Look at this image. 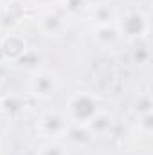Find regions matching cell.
Instances as JSON below:
<instances>
[{"label":"cell","mask_w":153,"mask_h":155,"mask_svg":"<svg viewBox=\"0 0 153 155\" xmlns=\"http://www.w3.org/2000/svg\"><path fill=\"white\" fill-rule=\"evenodd\" d=\"M99 110V99L96 94L86 92V90H79L74 92L69 101H67V108H65V116L69 117V121L72 124H86L92 117L96 116V112Z\"/></svg>","instance_id":"cell-1"},{"label":"cell","mask_w":153,"mask_h":155,"mask_svg":"<svg viewBox=\"0 0 153 155\" xmlns=\"http://www.w3.org/2000/svg\"><path fill=\"white\" fill-rule=\"evenodd\" d=\"M61 87V79L60 76L50 71V69H43V67H38L34 69L31 74H29V79H27V90L38 97V99H50L56 96V92L60 90Z\"/></svg>","instance_id":"cell-2"},{"label":"cell","mask_w":153,"mask_h":155,"mask_svg":"<svg viewBox=\"0 0 153 155\" xmlns=\"http://www.w3.org/2000/svg\"><path fill=\"white\" fill-rule=\"evenodd\" d=\"M70 126L69 117L60 110H47L36 121V134L49 141H61Z\"/></svg>","instance_id":"cell-3"},{"label":"cell","mask_w":153,"mask_h":155,"mask_svg":"<svg viewBox=\"0 0 153 155\" xmlns=\"http://www.w3.org/2000/svg\"><path fill=\"white\" fill-rule=\"evenodd\" d=\"M121 36L128 40H144L150 35V16L146 13H141V11H132V13H126L124 16L117 18L115 22Z\"/></svg>","instance_id":"cell-4"},{"label":"cell","mask_w":153,"mask_h":155,"mask_svg":"<svg viewBox=\"0 0 153 155\" xmlns=\"http://www.w3.org/2000/svg\"><path fill=\"white\" fill-rule=\"evenodd\" d=\"M27 51H29L27 40L15 31L4 33V36L0 38V56H2V60H5L9 63H18Z\"/></svg>","instance_id":"cell-5"},{"label":"cell","mask_w":153,"mask_h":155,"mask_svg":"<svg viewBox=\"0 0 153 155\" xmlns=\"http://www.w3.org/2000/svg\"><path fill=\"white\" fill-rule=\"evenodd\" d=\"M38 29L45 36H60L67 29V15L61 9H45L36 20Z\"/></svg>","instance_id":"cell-6"},{"label":"cell","mask_w":153,"mask_h":155,"mask_svg":"<svg viewBox=\"0 0 153 155\" xmlns=\"http://www.w3.org/2000/svg\"><path fill=\"white\" fill-rule=\"evenodd\" d=\"M25 16V5L20 4V0H11L2 4L0 7V29L4 33H13L15 27L24 20Z\"/></svg>","instance_id":"cell-7"},{"label":"cell","mask_w":153,"mask_h":155,"mask_svg":"<svg viewBox=\"0 0 153 155\" xmlns=\"http://www.w3.org/2000/svg\"><path fill=\"white\" fill-rule=\"evenodd\" d=\"M85 126H86V130L92 134L94 139H96V137H106V135H110L112 130H114L115 117L112 116L110 112L99 108V110L96 112V116L92 117Z\"/></svg>","instance_id":"cell-8"},{"label":"cell","mask_w":153,"mask_h":155,"mask_svg":"<svg viewBox=\"0 0 153 155\" xmlns=\"http://www.w3.org/2000/svg\"><path fill=\"white\" fill-rule=\"evenodd\" d=\"M63 139L67 141L69 148L70 146H74V148H86V146H90L96 141L92 137V134L86 130V126H83V124H72V123H70V126H69V130H67V134H65Z\"/></svg>","instance_id":"cell-9"},{"label":"cell","mask_w":153,"mask_h":155,"mask_svg":"<svg viewBox=\"0 0 153 155\" xmlns=\"http://www.w3.org/2000/svg\"><path fill=\"white\" fill-rule=\"evenodd\" d=\"M92 36H94V41L101 49H112L121 40V33H119L115 24H110V25H97V27H94V35Z\"/></svg>","instance_id":"cell-10"},{"label":"cell","mask_w":153,"mask_h":155,"mask_svg":"<svg viewBox=\"0 0 153 155\" xmlns=\"http://www.w3.org/2000/svg\"><path fill=\"white\" fill-rule=\"evenodd\" d=\"M117 11L110 4H99L92 9L90 13V20L94 24V27L97 25H110V24H115L117 22Z\"/></svg>","instance_id":"cell-11"},{"label":"cell","mask_w":153,"mask_h":155,"mask_svg":"<svg viewBox=\"0 0 153 155\" xmlns=\"http://www.w3.org/2000/svg\"><path fill=\"white\" fill-rule=\"evenodd\" d=\"M24 108H25V103L18 96H4V97H0V112L5 114V116L15 117Z\"/></svg>","instance_id":"cell-12"},{"label":"cell","mask_w":153,"mask_h":155,"mask_svg":"<svg viewBox=\"0 0 153 155\" xmlns=\"http://www.w3.org/2000/svg\"><path fill=\"white\" fill-rule=\"evenodd\" d=\"M69 146L61 141H47L38 148L36 155H70Z\"/></svg>","instance_id":"cell-13"},{"label":"cell","mask_w":153,"mask_h":155,"mask_svg":"<svg viewBox=\"0 0 153 155\" xmlns=\"http://www.w3.org/2000/svg\"><path fill=\"white\" fill-rule=\"evenodd\" d=\"M61 11L69 16H74V15H79L85 7H86V0H63L61 2Z\"/></svg>","instance_id":"cell-14"},{"label":"cell","mask_w":153,"mask_h":155,"mask_svg":"<svg viewBox=\"0 0 153 155\" xmlns=\"http://www.w3.org/2000/svg\"><path fill=\"white\" fill-rule=\"evenodd\" d=\"M137 128H139V132H141L142 135H146V137H150V135H151V134H153V114H151V112L139 116Z\"/></svg>","instance_id":"cell-15"},{"label":"cell","mask_w":153,"mask_h":155,"mask_svg":"<svg viewBox=\"0 0 153 155\" xmlns=\"http://www.w3.org/2000/svg\"><path fill=\"white\" fill-rule=\"evenodd\" d=\"M150 60H151V51L148 45H139L133 51V61L137 65H146V63H150Z\"/></svg>","instance_id":"cell-16"},{"label":"cell","mask_w":153,"mask_h":155,"mask_svg":"<svg viewBox=\"0 0 153 155\" xmlns=\"http://www.w3.org/2000/svg\"><path fill=\"white\" fill-rule=\"evenodd\" d=\"M151 107H153L151 96H150V94H141L139 99H137V103H135V110L139 112V116L151 112Z\"/></svg>","instance_id":"cell-17"},{"label":"cell","mask_w":153,"mask_h":155,"mask_svg":"<svg viewBox=\"0 0 153 155\" xmlns=\"http://www.w3.org/2000/svg\"><path fill=\"white\" fill-rule=\"evenodd\" d=\"M33 5H36V7H43V9H49V7H52V4H54V0H29Z\"/></svg>","instance_id":"cell-18"},{"label":"cell","mask_w":153,"mask_h":155,"mask_svg":"<svg viewBox=\"0 0 153 155\" xmlns=\"http://www.w3.org/2000/svg\"><path fill=\"white\" fill-rule=\"evenodd\" d=\"M2 4H4V2H2V0H0V7H2Z\"/></svg>","instance_id":"cell-19"},{"label":"cell","mask_w":153,"mask_h":155,"mask_svg":"<svg viewBox=\"0 0 153 155\" xmlns=\"http://www.w3.org/2000/svg\"><path fill=\"white\" fill-rule=\"evenodd\" d=\"M2 2H11V0H2Z\"/></svg>","instance_id":"cell-20"},{"label":"cell","mask_w":153,"mask_h":155,"mask_svg":"<svg viewBox=\"0 0 153 155\" xmlns=\"http://www.w3.org/2000/svg\"><path fill=\"white\" fill-rule=\"evenodd\" d=\"M0 155H4V153H0Z\"/></svg>","instance_id":"cell-21"}]
</instances>
